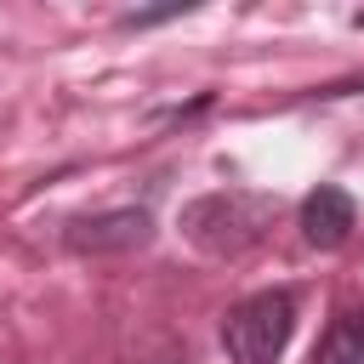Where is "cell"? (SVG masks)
<instances>
[{
  "instance_id": "cell-1",
  "label": "cell",
  "mask_w": 364,
  "mask_h": 364,
  "mask_svg": "<svg viewBox=\"0 0 364 364\" xmlns=\"http://www.w3.org/2000/svg\"><path fill=\"white\" fill-rule=\"evenodd\" d=\"M279 216V199L273 193H256V188H216V193H199L182 205L176 228L193 250L205 256H245L250 245L267 239Z\"/></svg>"
},
{
  "instance_id": "cell-2",
  "label": "cell",
  "mask_w": 364,
  "mask_h": 364,
  "mask_svg": "<svg viewBox=\"0 0 364 364\" xmlns=\"http://www.w3.org/2000/svg\"><path fill=\"white\" fill-rule=\"evenodd\" d=\"M296 336V290H256L222 318V347L233 364H279Z\"/></svg>"
},
{
  "instance_id": "cell-3",
  "label": "cell",
  "mask_w": 364,
  "mask_h": 364,
  "mask_svg": "<svg viewBox=\"0 0 364 364\" xmlns=\"http://www.w3.org/2000/svg\"><path fill=\"white\" fill-rule=\"evenodd\" d=\"M154 239V216L142 205H119V210H97V216H74L63 228V245L74 256H119V250H142Z\"/></svg>"
},
{
  "instance_id": "cell-4",
  "label": "cell",
  "mask_w": 364,
  "mask_h": 364,
  "mask_svg": "<svg viewBox=\"0 0 364 364\" xmlns=\"http://www.w3.org/2000/svg\"><path fill=\"white\" fill-rule=\"evenodd\" d=\"M353 228H358V205H353L347 188L318 182V188L301 199V239H307L313 250H341V245L353 239Z\"/></svg>"
},
{
  "instance_id": "cell-5",
  "label": "cell",
  "mask_w": 364,
  "mask_h": 364,
  "mask_svg": "<svg viewBox=\"0 0 364 364\" xmlns=\"http://www.w3.org/2000/svg\"><path fill=\"white\" fill-rule=\"evenodd\" d=\"M313 364H364V301H347L330 313V324L313 347Z\"/></svg>"
},
{
  "instance_id": "cell-6",
  "label": "cell",
  "mask_w": 364,
  "mask_h": 364,
  "mask_svg": "<svg viewBox=\"0 0 364 364\" xmlns=\"http://www.w3.org/2000/svg\"><path fill=\"white\" fill-rule=\"evenodd\" d=\"M188 11H193V6H182V0H176V6H154V11H125L119 28H154V23H171V17H188Z\"/></svg>"
},
{
  "instance_id": "cell-7",
  "label": "cell",
  "mask_w": 364,
  "mask_h": 364,
  "mask_svg": "<svg viewBox=\"0 0 364 364\" xmlns=\"http://www.w3.org/2000/svg\"><path fill=\"white\" fill-rule=\"evenodd\" d=\"M353 23H358V28H364V11H353Z\"/></svg>"
}]
</instances>
